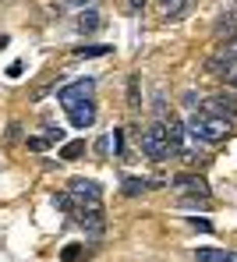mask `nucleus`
<instances>
[{"label": "nucleus", "instance_id": "nucleus-1", "mask_svg": "<svg viewBox=\"0 0 237 262\" xmlns=\"http://www.w3.org/2000/svg\"><path fill=\"white\" fill-rule=\"evenodd\" d=\"M188 131H191V138H195V142L216 145L220 138H227L230 121H223V117H209V114H191V117H188Z\"/></svg>", "mask_w": 237, "mask_h": 262}, {"label": "nucleus", "instance_id": "nucleus-2", "mask_svg": "<svg viewBox=\"0 0 237 262\" xmlns=\"http://www.w3.org/2000/svg\"><path fill=\"white\" fill-rule=\"evenodd\" d=\"M142 152L149 160H167L170 156V135H167V121H152L149 128L142 131Z\"/></svg>", "mask_w": 237, "mask_h": 262}, {"label": "nucleus", "instance_id": "nucleus-3", "mask_svg": "<svg viewBox=\"0 0 237 262\" xmlns=\"http://www.w3.org/2000/svg\"><path fill=\"white\" fill-rule=\"evenodd\" d=\"M67 191H71V199H75L78 206H103V202H99V199H103V188H99L96 181H85V177H71Z\"/></svg>", "mask_w": 237, "mask_h": 262}, {"label": "nucleus", "instance_id": "nucleus-4", "mask_svg": "<svg viewBox=\"0 0 237 262\" xmlns=\"http://www.w3.org/2000/svg\"><path fill=\"white\" fill-rule=\"evenodd\" d=\"M198 114H209V117H223V121H230V117L237 114V99H234V96H209V99L198 103Z\"/></svg>", "mask_w": 237, "mask_h": 262}, {"label": "nucleus", "instance_id": "nucleus-5", "mask_svg": "<svg viewBox=\"0 0 237 262\" xmlns=\"http://www.w3.org/2000/svg\"><path fill=\"white\" fill-rule=\"evenodd\" d=\"M174 191H181L184 199H209V184L198 174H181L174 177Z\"/></svg>", "mask_w": 237, "mask_h": 262}, {"label": "nucleus", "instance_id": "nucleus-6", "mask_svg": "<svg viewBox=\"0 0 237 262\" xmlns=\"http://www.w3.org/2000/svg\"><path fill=\"white\" fill-rule=\"evenodd\" d=\"M92 89H96V78H78V82L60 89V103H64V106H75L78 99H89Z\"/></svg>", "mask_w": 237, "mask_h": 262}, {"label": "nucleus", "instance_id": "nucleus-7", "mask_svg": "<svg viewBox=\"0 0 237 262\" xmlns=\"http://www.w3.org/2000/svg\"><path fill=\"white\" fill-rule=\"evenodd\" d=\"M67 117H71V124H75V128H92V124H96V103H92V96H89V99H78L75 106H67Z\"/></svg>", "mask_w": 237, "mask_h": 262}, {"label": "nucleus", "instance_id": "nucleus-8", "mask_svg": "<svg viewBox=\"0 0 237 262\" xmlns=\"http://www.w3.org/2000/svg\"><path fill=\"white\" fill-rule=\"evenodd\" d=\"M191 7H195V0H159V14L167 21H181Z\"/></svg>", "mask_w": 237, "mask_h": 262}, {"label": "nucleus", "instance_id": "nucleus-9", "mask_svg": "<svg viewBox=\"0 0 237 262\" xmlns=\"http://www.w3.org/2000/svg\"><path fill=\"white\" fill-rule=\"evenodd\" d=\"M195 262H237V252H220V248H198Z\"/></svg>", "mask_w": 237, "mask_h": 262}, {"label": "nucleus", "instance_id": "nucleus-10", "mask_svg": "<svg viewBox=\"0 0 237 262\" xmlns=\"http://www.w3.org/2000/svg\"><path fill=\"white\" fill-rule=\"evenodd\" d=\"M99 25H103V14L92 11V7H85V11L78 14V32H96Z\"/></svg>", "mask_w": 237, "mask_h": 262}, {"label": "nucleus", "instance_id": "nucleus-11", "mask_svg": "<svg viewBox=\"0 0 237 262\" xmlns=\"http://www.w3.org/2000/svg\"><path fill=\"white\" fill-rule=\"evenodd\" d=\"M149 191V181H138V177H128L124 184H121V195H142Z\"/></svg>", "mask_w": 237, "mask_h": 262}, {"label": "nucleus", "instance_id": "nucleus-12", "mask_svg": "<svg viewBox=\"0 0 237 262\" xmlns=\"http://www.w3.org/2000/svg\"><path fill=\"white\" fill-rule=\"evenodd\" d=\"M106 53H113V46H106V43H96V46H82V50H75V57H106Z\"/></svg>", "mask_w": 237, "mask_h": 262}, {"label": "nucleus", "instance_id": "nucleus-13", "mask_svg": "<svg viewBox=\"0 0 237 262\" xmlns=\"http://www.w3.org/2000/svg\"><path fill=\"white\" fill-rule=\"evenodd\" d=\"M85 152V142H67V145H60V160H78Z\"/></svg>", "mask_w": 237, "mask_h": 262}, {"label": "nucleus", "instance_id": "nucleus-14", "mask_svg": "<svg viewBox=\"0 0 237 262\" xmlns=\"http://www.w3.org/2000/svg\"><path fill=\"white\" fill-rule=\"evenodd\" d=\"M128 103H131V110H138V106H142V92H138V75H131V82H128Z\"/></svg>", "mask_w": 237, "mask_h": 262}, {"label": "nucleus", "instance_id": "nucleus-15", "mask_svg": "<svg viewBox=\"0 0 237 262\" xmlns=\"http://www.w3.org/2000/svg\"><path fill=\"white\" fill-rule=\"evenodd\" d=\"M53 206H57L60 213H71V209H75V199H71V191H57V195H53Z\"/></svg>", "mask_w": 237, "mask_h": 262}, {"label": "nucleus", "instance_id": "nucleus-16", "mask_svg": "<svg viewBox=\"0 0 237 262\" xmlns=\"http://www.w3.org/2000/svg\"><path fill=\"white\" fill-rule=\"evenodd\" d=\"M25 145H29L32 152H46V149H50V138H46V135H29V138H25Z\"/></svg>", "mask_w": 237, "mask_h": 262}, {"label": "nucleus", "instance_id": "nucleus-17", "mask_svg": "<svg viewBox=\"0 0 237 262\" xmlns=\"http://www.w3.org/2000/svg\"><path fill=\"white\" fill-rule=\"evenodd\" d=\"M46 138H50V145H60V142H64V131L57 128V124H50V121H46Z\"/></svg>", "mask_w": 237, "mask_h": 262}, {"label": "nucleus", "instance_id": "nucleus-18", "mask_svg": "<svg viewBox=\"0 0 237 262\" xmlns=\"http://www.w3.org/2000/svg\"><path fill=\"white\" fill-rule=\"evenodd\" d=\"M220 57H223V60H237V36H234V39H227V46L220 50Z\"/></svg>", "mask_w": 237, "mask_h": 262}, {"label": "nucleus", "instance_id": "nucleus-19", "mask_svg": "<svg viewBox=\"0 0 237 262\" xmlns=\"http://www.w3.org/2000/svg\"><path fill=\"white\" fill-rule=\"evenodd\" d=\"M78 255H82V245H64V252H60V259H64V262H75Z\"/></svg>", "mask_w": 237, "mask_h": 262}, {"label": "nucleus", "instance_id": "nucleus-20", "mask_svg": "<svg viewBox=\"0 0 237 262\" xmlns=\"http://www.w3.org/2000/svg\"><path fill=\"white\" fill-rule=\"evenodd\" d=\"M21 71H25V64H21V60H14V64L7 68V78H21Z\"/></svg>", "mask_w": 237, "mask_h": 262}, {"label": "nucleus", "instance_id": "nucleus-21", "mask_svg": "<svg viewBox=\"0 0 237 262\" xmlns=\"http://www.w3.org/2000/svg\"><path fill=\"white\" fill-rule=\"evenodd\" d=\"M191 227H195V230H205V234H209V230H216V227H212V220H191Z\"/></svg>", "mask_w": 237, "mask_h": 262}, {"label": "nucleus", "instance_id": "nucleus-22", "mask_svg": "<svg viewBox=\"0 0 237 262\" xmlns=\"http://www.w3.org/2000/svg\"><path fill=\"white\" fill-rule=\"evenodd\" d=\"M145 4H149V0H128V7H131V11H142Z\"/></svg>", "mask_w": 237, "mask_h": 262}, {"label": "nucleus", "instance_id": "nucleus-23", "mask_svg": "<svg viewBox=\"0 0 237 262\" xmlns=\"http://www.w3.org/2000/svg\"><path fill=\"white\" fill-rule=\"evenodd\" d=\"M67 4H71V7H82V11H85V4H89V0H67Z\"/></svg>", "mask_w": 237, "mask_h": 262}]
</instances>
